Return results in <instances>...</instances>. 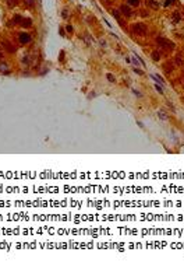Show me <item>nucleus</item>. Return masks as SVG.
Returning <instances> with one entry per match:
<instances>
[{"label":"nucleus","instance_id":"f257e3e1","mask_svg":"<svg viewBox=\"0 0 184 266\" xmlns=\"http://www.w3.org/2000/svg\"><path fill=\"white\" fill-rule=\"evenodd\" d=\"M133 32L137 35H145L146 34V25L144 23H137L133 25Z\"/></svg>","mask_w":184,"mask_h":266},{"label":"nucleus","instance_id":"f03ea898","mask_svg":"<svg viewBox=\"0 0 184 266\" xmlns=\"http://www.w3.org/2000/svg\"><path fill=\"white\" fill-rule=\"evenodd\" d=\"M156 41H158L159 45H162V46H165V48H167V49H174V44L171 42V41H167V39H165V38H158Z\"/></svg>","mask_w":184,"mask_h":266},{"label":"nucleus","instance_id":"7ed1b4c3","mask_svg":"<svg viewBox=\"0 0 184 266\" xmlns=\"http://www.w3.org/2000/svg\"><path fill=\"white\" fill-rule=\"evenodd\" d=\"M120 10H121V13L124 14V15H131V10H130L127 6H121Z\"/></svg>","mask_w":184,"mask_h":266},{"label":"nucleus","instance_id":"20e7f679","mask_svg":"<svg viewBox=\"0 0 184 266\" xmlns=\"http://www.w3.org/2000/svg\"><path fill=\"white\" fill-rule=\"evenodd\" d=\"M20 39H21V42H29L31 36L28 35V34H21V36H20Z\"/></svg>","mask_w":184,"mask_h":266},{"label":"nucleus","instance_id":"39448f33","mask_svg":"<svg viewBox=\"0 0 184 266\" xmlns=\"http://www.w3.org/2000/svg\"><path fill=\"white\" fill-rule=\"evenodd\" d=\"M146 4H149L151 7H153V9H158L159 7V4L155 2V0H146Z\"/></svg>","mask_w":184,"mask_h":266},{"label":"nucleus","instance_id":"423d86ee","mask_svg":"<svg viewBox=\"0 0 184 266\" xmlns=\"http://www.w3.org/2000/svg\"><path fill=\"white\" fill-rule=\"evenodd\" d=\"M152 58H153V60H159L161 59V53L159 52H152Z\"/></svg>","mask_w":184,"mask_h":266},{"label":"nucleus","instance_id":"0eeeda50","mask_svg":"<svg viewBox=\"0 0 184 266\" xmlns=\"http://www.w3.org/2000/svg\"><path fill=\"white\" fill-rule=\"evenodd\" d=\"M128 3H130V4H133V6H138V4H140V0H128Z\"/></svg>","mask_w":184,"mask_h":266},{"label":"nucleus","instance_id":"6e6552de","mask_svg":"<svg viewBox=\"0 0 184 266\" xmlns=\"http://www.w3.org/2000/svg\"><path fill=\"white\" fill-rule=\"evenodd\" d=\"M173 20H174V23H179V20H180V14H179V13H174V14H173Z\"/></svg>","mask_w":184,"mask_h":266},{"label":"nucleus","instance_id":"1a4fd4ad","mask_svg":"<svg viewBox=\"0 0 184 266\" xmlns=\"http://www.w3.org/2000/svg\"><path fill=\"white\" fill-rule=\"evenodd\" d=\"M152 77H153V79L156 80V81H159V83H161V84H163V80H162V79H161V77H159V76H152Z\"/></svg>","mask_w":184,"mask_h":266},{"label":"nucleus","instance_id":"9d476101","mask_svg":"<svg viewBox=\"0 0 184 266\" xmlns=\"http://www.w3.org/2000/svg\"><path fill=\"white\" fill-rule=\"evenodd\" d=\"M112 14H113V15H114V17H116V18H118V13H117L116 10H113V11H112Z\"/></svg>","mask_w":184,"mask_h":266},{"label":"nucleus","instance_id":"9b49d317","mask_svg":"<svg viewBox=\"0 0 184 266\" xmlns=\"http://www.w3.org/2000/svg\"><path fill=\"white\" fill-rule=\"evenodd\" d=\"M155 87H156V90H158L159 93H163V90H162V87H159V84H156V85H155Z\"/></svg>","mask_w":184,"mask_h":266},{"label":"nucleus","instance_id":"f8f14e48","mask_svg":"<svg viewBox=\"0 0 184 266\" xmlns=\"http://www.w3.org/2000/svg\"><path fill=\"white\" fill-rule=\"evenodd\" d=\"M170 3H173V0H166V2H165V6H169Z\"/></svg>","mask_w":184,"mask_h":266},{"label":"nucleus","instance_id":"ddd939ff","mask_svg":"<svg viewBox=\"0 0 184 266\" xmlns=\"http://www.w3.org/2000/svg\"><path fill=\"white\" fill-rule=\"evenodd\" d=\"M108 79H109V81H114V79H113L112 74H108Z\"/></svg>","mask_w":184,"mask_h":266},{"label":"nucleus","instance_id":"4468645a","mask_svg":"<svg viewBox=\"0 0 184 266\" xmlns=\"http://www.w3.org/2000/svg\"><path fill=\"white\" fill-rule=\"evenodd\" d=\"M158 115H159V116H161V118H162V119H166V116H165V115H163V113H159V112H158Z\"/></svg>","mask_w":184,"mask_h":266}]
</instances>
